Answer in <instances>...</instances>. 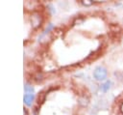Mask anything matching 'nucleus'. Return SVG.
I'll use <instances>...</instances> for the list:
<instances>
[{"label":"nucleus","mask_w":123,"mask_h":115,"mask_svg":"<svg viewBox=\"0 0 123 115\" xmlns=\"http://www.w3.org/2000/svg\"><path fill=\"white\" fill-rule=\"evenodd\" d=\"M34 100H35V96L33 95V94H28V93H26L25 95H24V102H25V104H27V105H31L32 104V102L34 101Z\"/></svg>","instance_id":"nucleus-2"},{"label":"nucleus","mask_w":123,"mask_h":115,"mask_svg":"<svg viewBox=\"0 0 123 115\" xmlns=\"http://www.w3.org/2000/svg\"><path fill=\"white\" fill-rule=\"evenodd\" d=\"M111 81H107L106 83H104V84H102V85L100 86V91L103 92V93L109 91V89L111 88Z\"/></svg>","instance_id":"nucleus-3"},{"label":"nucleus","mask_w":123,"mask_h":115,"mask_svg":"<svg viewBox=\"0 0 123 115\" xmlns=\"http://www.w3.org/2000/svg\"><path fill=\"white\" fill-rule=\"evenodd\" d=\"M93 76L97 80H104L107 77V70L103 67H97L93 72Z\"/></svg>","instance_id":"nucleus-1"},{"label":"nucleus","mask_w":123,"mask_h":115,"mask_svg":"<svg viewBox=\"0 0 123 115\" xmlns=\"http://www.w3.org/2000/svg\"><path fill=\"white\" fill-rule=\"evenodd\" d=\"M24 89H25L26 93H28V94H29V92H30V93H33V92H34V88H33L32 86H30L29 84H25V85H24Z\"/></svg>","instance_id":"nucleus-4"}]
</instances>
